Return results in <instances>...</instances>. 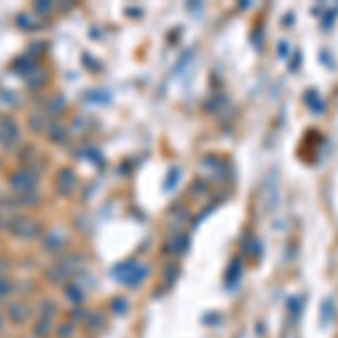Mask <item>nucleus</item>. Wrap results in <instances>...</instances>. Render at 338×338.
<instances>
[{
	"label": "nucleus",
	"instance_id": "f257e3e1",
	"mask_svg": "<svg viewBox=\"0 0 338 338\" xmlns=\"http://www.w3.org/2000/svg\"><path fill=\"white\" fill-rule=\"evenodd\" d=\"M41 230V225L36 221H32L30 217H18L11 221V233H16L18 237H32Z\"/></svg>",
	"mask_w": 338,
	"mask_h": 338
},
{
	"label": "nucleus",
	"instance_id": "f03ea898",
	"mask_svg": "<svg viewBox=\"0 0 338 338\" xmlns=\"http://www.w3.org/2000/svg\"><path fill=\"white\" fill-rule=\"evenodd\" d=\"M36 185V178L32 176L30 169H18L16 174H11V187L18 192H30Z\"/></svg>",
	"mask_w": 338,
	"mask_h": 338
},
{
	"label": "nucleus",
	"instance_id": "7ed1b4c3",
	"mask_svg": "<svg viewBox=\"0 0 338 338\" xmlns=\"http://www.w3.org/2000/svg\"><path fill=\"white\" fill-rule=\"evenodd\" d=\"M0 133H3V142L11 144L16 138H18V126H16V122H11L7 115H3L0 117Z\"/></svg>",
	"mask_w": 338,
	"mask_h": 338
},
{
	"label": "nucleus",
	"instance_id": "20e7f679",
	"mask_svg": "<svg viewBox=\"0 0 338 338\" xmlns=\"http://www.w3.org/2000/svg\"><path fill=\"white\" fill-rule=\"evenodd\" d=\"M56 187H59L61 194L72 192V187H75V174H72V169H61L56 174Z\"/></svg>",
	"mask_w": 338,
	"mask_h": 338
},
{
	"label": "nucleus",
	"instance_id": "39448f33",
	"mask_svg": "<svg viewBox=\"0 0 338 338\" xmlns=\"http://www.w3.org/2000/svg\"><path fill=\"white\" fill-rule=\"evenodd\" d=\"M23 309H25V307H20V304H11V307H9V315L14 320H18V323H23V320H25V311H23Z\"/></svg>",
	"mask_w": 338,
	"mask_h": 338
},
{
	"label": "nucleus",
	"instance_id": "423d86ee",
	"mask_svg": "<svg viewBox=\"0 0 338 338\" xmlns=\"http://www.w3.org/2000/svg\"><path fill=\"white\" fill-rule=\"evenodd\" d=\"M61 244H64V239H61L59 235H48V239H45V248H48V250H54V248H59Z\"/></svg>",
	"mask_w": 338,
	"mask_h": 338
},
{
	"label": "nucleus",
	"instance_id": "0eeeda50",
	"mask_svg": "<svg viewBox=\"0 0 338 338\" xmlns=\"http://www.w3.org/2000/svg\"><path fill=\"white\" fill-rule=\"evenodd\" d=\"M66 135V129L59 126V124H54V126H50V138L52 140H61Z\"/></svg>",
	"mask_w": 338,
	"mask_h": 338
},
{
	"label": "nucleus",
	"instance_id": "6e6552de",
	"mask_svg": "<svg viewBox=\"0 0 338 338\" xmlns=\"http://www.w3.org/2000/svg\"><path fill=\"white\" fill-rule=\"evenodd\" d=\"M9 291H11V284H9V280L5 278L3 273H0V295H7Z\"/></svg>",
	"mask_w": 338,
	"mask_h": 338
},
{
	"label": "nucleus",
	"instance_id": "1a4fd4ad",
	"mask_svg": "<svg viewBox=\"0 0 338 338\" xmlns=\"http://www.w3.org/2000/svg\"><path fill=\"white\" fill-rule=\"evenodd\" d=\"M77 291H79V289H75V286H70V289H68L66 293H68V295H70V298H72V300H75V302H77V300H81V298H83V295H81V293H77Z\"/></svg>",
	"mask_w": 338,
	"mask_h": 338
},
{
	"label": "nucleus",
	"instance_id": "9d476101",
	"mask_svg": "<svg viewBox=\"0 0 338 338\" xmlns=\"http://www.w3.org/2000/svg\"><path fill=\"white\" fill-rule=\"evenodd\" d=\"M34 9L36 11H48V9H52V5L50 3H38V5H34Z\"/></svg>",
	"mask_w": 338,
	"mask_h": 338
},
{
	"label": "nucleus",
	"instance_id": "9b49d317",
	"mask_svg": "<svg viewBox=\"0 0 338 338\" xmlns=\"http://www.w3.org/2000/svg\"><path fill=\"white\" fill-rule=\"evenodd\" d=\"M0 327H3V318H0Z\"/></svg>",
	"mask_w": 338,
	"mask_h": 338
}]
</instances>
